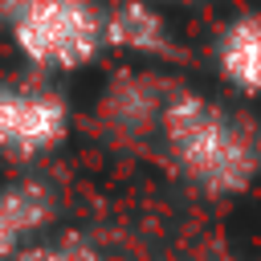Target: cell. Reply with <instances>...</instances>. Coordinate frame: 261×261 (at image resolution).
I'll return each instance as SVG.
<instances>
[{
  "label": "cell",
  "instance_id": "obj_1",
  "mask_svg": "<svg viewBox=\"0 0 261 261\" xmlns=\"http://www.w3.org/2000/svg\"><path fill=\"white\" fill-rule=\"evenodd\" d=\"M163 135L179 171L212 196L245 192L261 167L253 135L204 94H175L163 106Z\"/></svg>",
  "mask_w": 261,
  "mask_h": 261
},
{
  "label": "cell",
  "instance_id": "obj_2",
  "mask_svg": "<svg viewBox=\"0 0 261 261\" xmlns=\"http://www.w3.org/2000/svg\"><path fill=\"white\" fill-rule=\"evenodd\" d=\"M106 41V16L94 0H24L16 8V45L29 61L77 69Z\"/></svg>",
  "mask_w": 261,
  "mask_h": 261
},
{
  "label": "cell",
  "instance_id": "obj_3",
  "mask_svg": "<svg viewBox=\"0 0 261 261\" xmlns=\"http://www.w3.org/2000/svg\"><path fill=\"white\" fill-rule=\"evenodd\" d=\"M65 135V102L41 90H0V147L37 155Z\"/></svg>",
  "mask_w": 261,
  "mask_h": 261
},
{
  "label": "cell",
  "instance_id": "obj_4",
  "mask_svg": "<svg viewBox=\"0 0 261 261\" xmlns=\"http://www.w3.org/2000/svg\"><path fill=\"white\" fill-rule=\"evenodd\" d=\"M220 77L241 94H261V16L241 12L224 24L216 41Z\"/></svg>",
  "mask_w": 261,
  "mask_h": 261
},
{
  "label": "cell",
  "instance_id": "obj_5",
  "mask_svg": "<svg viewBox=\"0 0 261 261\" xmlns=\"http://www.w3.org/2000/svg\"><path fill=\"white\" fill-rule=\"evenodd\" d=\"M106 41L118 49H135V53H163L167 29H163V16L147 0H122L106 16Z\"/></svg>",
  "mask_w": 261,
  "mask_h": 261
},
{
  "label": "cell",
  "instance_id": "obj_6",
  "mask_svg": "<svg viewBox=\"0 0 261 261\" xmlns=\"http://www.w3.org/2000/svg\"><path fill=\"white\" fill-rule=\"evenodd\" d=\"M49 212H53V200H49V188H41V184H16V188L0 192V261L16 249V241L24 232L45 224Z\"/></svg>",
  "mask_w": 261,
  "mask_h": 261
},
{
  "label": "cell",
  "instance_id": "obj_7",
  "mask_svg": "<svg viewBox=\"0 0 261 261\" xmlns=\"http://www.w3.org/2000/svg\"><path fill=\"white\" fill-rule=\"evenodd\" d=\"M20 261H98L86 245H77V241H61V245H45V249H33V253H24Z\"/></svg>",
  "mask_w": 261,
  "mask_h": 261
},
{
  "label": "cell",
  "instance_id": "obj_8",
  "mask_svg": "<svg viewBox=\"0 0 261 261\" xmlns=\"http://www.w3.org/2000/svg\"><path fill=\"white\" fill-rule=\"evenodd\" d=\"M253 147H257V163H261V130L253 135Z\"/></svg>",
  "mask_w": 261,
  "mask_h": 261
}]
</instances>
